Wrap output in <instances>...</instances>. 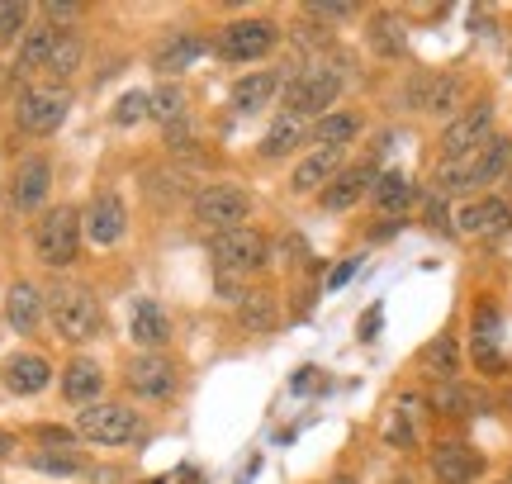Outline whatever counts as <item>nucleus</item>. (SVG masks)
Listing matches in <instances>:
<instances>
[{
	"instance_id": "nucleus-9",
	"label": "nucleus",
	"mask_w": 512,
	"mask_h": 484,
	"mask_svg": "<svg viewBox=\"0 0 512 484\" xmlns=\"http://www.w3.org/2000/svg\"><path fill=\"white\" fill-rule=\"evenodd\" d=\"M209 257H214V266H219L223 276H252V271H261V261H266V238L252 233V228L214 233Z\"/></svg>"
},
{
	"instance_id": "nucleus-31",
	"label": "nucleus",
	"mask_w": 512,
	"mask_h": 484,
	"mask_svg": "<svg viewBox=\"0 0 512 484\" xmlns=\"http://www.w3.org/2000/svg\"><path fill=\"white\" fill-rule=\"evenodd\" d=\"M275 295L271 290H247L238 304V323L247 333H275Z\"/></svg>"
},
{
	"instance_id": "nucleus-25",
	"label": "nucleus",
	"mask_w": 512,
	"mask_h": 484,
	"mask_svg": "<svg viewBox=\"0 0 512 484\" xmlns=\"http://www.w3.org/2000/svg\"><path fill=\"white\" fill-rule=\"evenodd\" d=\"M418 366H422L427 375H437L441 385H451V380L460 375V342H456L451 333H437V337H432V342H427V347L418 352Z\"/></svg>"
},
{
	"instance_id": "nucleus-28",
	"label": "nucleus",
	"mask_w": 512,
	"mask_h": 484,
	"mask_svg": "<svg viewBox=\"0 0 512 484\" xmlns=\"http://www.w3.org/2000/svg\"><path fill=\"white\" fill-rule=\"evenodd\" d=\"M299 143H309V119H294V114H280L271 129H266V138H261V157H290Z\"/></svg>"
},
{
	"instance_id": "nucleus-33",
	"label": "nucleus",
	"mask_w": 512,
	"mask_h": 484,
	"mask_svg": "<svg viewBox=\"0 0 512 484\" xmlns=\"http://www.w3.org/2000/svg\"><path fill=\"white\" fill-rule=\"evenodd\" d=\"M370 48H375V53H384V57H403V53H408V34H403L399 19H389V15L375 19V24H370Z\"/></svg>"
},
{
	"instance_id": "nucleus-30",
	"label": "nucleus",
	"mask_w": 512,
	"mask_h": 484,
	"mask_svg": "<svg viewBox=\"0 0 512 484\" xmlns=\"http://www.w3.org/2000/svg\"><path fill=\"white\" fill-rule=\"evenodd\" d=\"M53 48H57L53 24H29V34L19 38V72H38V67H48Z\"/></svg>"
},
{
	"instance_id": "nucleus-24",
	"label": "nucleus",
	"mask_w": 512,
	"mask_h": 484,
	"mask_svg": "<svg viewBox=\"0 0 512 484\" xmlns=\"http://www.w3.org/2000/svg\"><path fill=\"white\" fill-rule=\"evenodd\" d=\"M275 91H280V72L275 67H261V72H247L233 81V105H238L242 114L261 110V105H271Z\"/></svg>"
},
{
	"instance_id": "nucleus-47",
	"label": "nucleus",
	"mask_w": 512,
	"mask_h": 484,
	"mask_svg": "<svg viewBox=\"0 0 512 484\" xmlns=\"http://www.w3.org/2000/svg\"><path fill=\"white\" fill-rule=\"evenodd\" d=\"M508 176H512V171H508Z\"/></svg>"
},
{
	"instance_id": "nucleus-19",
	"label": "nucleus",
	"mask_w": 512,
	"mask_h": 484,
	"mask_svg": "<svg viewBox=\"0 0 512 484\" xmlns=\"http://www.w3.org/2000/svg\"><path fill=\"white\" fill-rule=\"evenodd\" d=\"M337 171H342V152H337V148H313L309 157H304V162L294 167L290 190H294V195H313V190L323 195Z\"/></svg>"
},
{
	"instance_id": "nucleus-39",
	"label": "nucleus",
	"mask_w": 512,
	"mask_h": 484,
	"mask_svg": "<svg viewBox=\"0 0 512 484\" xmlns=\"http://www.w3.org/2000/svg\"><path fill=\"white\" fill-rule=\"evenodd\" d=\"M143 114H152V95L147 91H128L119 100V110H114V124H138Z\"/></svg>"
},
{
	"instance_id": "nucleus-15",
	"label": "nucleus",
	"mask_w": 512,
	"mask_h": 484,
	"mask_svg": "<svg viewBox=\"0 0 512 484\" xmlns=\"http://www.w3.org/2000/svg\"><path fill=\"white\" fill-rule=\"evenodd\" d=\"M375 162H356V167H342L337 176L328 181V190L318 195V205L332 209V214H342V209L361 205V195H370V186H375Z\"/></svg>"
},
{
	"instance_id": "nucleus-1",
	"label": "nucleus",
	"mask_w": 512,
	"mask_h": 484,
	"mask_svg": "<svg viewBox=\"0 0 512 484\" xmlns=\"http://www.w3.org/2000/svg\"><path fill=\"white\" fill-rule=\"evenodd\" d=\"M43 299H48V323H53L57 337H67V342H91V337L100 333V323H105V314H100V304H95V295L86 285L57 280Z\"/></svg>"
},
{
	"instance_id": "nucleus-36",
	"label": "nucleus",
	"mask_w": 512,
	"mask_h": 484,
	"mask_svg": "<svg viewBox=\"0 0 512 484\" xmlns=\"http://www.w3.org/2000/svg\"><path fill=\"white\" fill-rule=\"evenodd\" d=\"M152 119H162V124H176V119H185V95H181V86L162 81V86L152 91Z\"/></svg>"
},
{
	"instance_id": "nucleus-45",
	"label": "nucleus",
	"mask_w": 512,
	"mask_h": 484,
	"mask_svg": "<svg viewBox=\"0 0 512 484\" xmlns=\"http://www.w3.org/2000/svg\"><path fill=\"white\" fill-rule=\"evenodd\" d=\"M332 484H356V480H347V475H337V480H332Z\"/></svg>"
},
{
	"instance_id": "nucleus-21",
	"label": "nucleus",
	"mask_w": 512,
	"mask_h": 484,
	"mask_svg": "<svg viewBox=\"0 0 512 484\" xmlns=\"http://www.w3.org/2000/svg\"><path fill=\"white\" fill-rule=\"evenodd\" d=\"M43 314H48V299L38 295L29 280H19L15 290L5 295V318H10L15 333H34L38 323H43Z\"/></svg>"
},
{
	"instance_id": "nucleus-10",
	"label": "nucleus",
	"mask_w": 512,
	"mask_h": 484,
	"mask_svg": "<svg viewBox=\"0 0 512 484\" xmlns=\"http://www.w3.org/2000/svg\"><path fill=\"white\" fill-rule=\"evenodd\" d=\"M460 95H465V81H460V76H432V72H422V76H413V81H408L403 100H408V110L451 114L460 105Z\"/></svg>"
},
{
	"instance_id": "nucleus-16",
	"label": "nucleus",
	"mask_w": 512,
	"mask_h": 484,
	"mask_svg": "<svg viewBox=\"0 0 512 484\" xmlns=\"http://www.w3.org/2000/svg\"><path fill=\"white\" fill-rule=\"evenodd\" d=\"M498 337H503V318H498V309L489 304V299H484V304H475V337H470V356H475V366L484 375H498V371H503Z\"/></svg>"
},
{
	"instance_id": "nucleus-40",
	"label": "nucleus",
	"mask_w": 512,
	"mask_h": 484,
	"mask_svg": "<svg viewBox=\"0 0 512 484\" xmlns=\"http://www.w3.org/2000/svg\"><path fill=\"white\" fill-rule=\"evenodd\" d=\"M43 15L53 19V24H62V19L81 15V5H76V0H48V5H43Z\"/></svg>"
},
{
	"instance_id": "nucleus-43",
	"label": "nucleus",
	"mask_w": 512,
	"mask_h": 484,
	"mask_svg": "<svg viewBox=\"0 0 512 484\" xmlns=\"http://www.w3.org/2000/svg\"><path fill=\"white\" fill-rule=\"evenodd\" d=\"M351 271H356V261H347V266H337V271H332V280H328V285H332V290H337V285H347V280H351Z\"/></svg>"
},
{
	"instance_id": "nucleus-35",
	"label": "nucleus",
	"mask_w": 512,
	"mask_h": 484,
	"mask_svg": "<svg viewBox=\"0 0 512 484\" xmlns=\"http://www.w3.org/2000/svg\"><path fill=\"white\" fill-rule=\"evenodd\" d=\"M81 57H86V48H81V38H76V34H57V48H53V57H48V67H43V72H53V76H72L76 67H81Z\"/></svg>"
},
{
	"instance_id": "nucleus-34",
	"label": "nucleus",
	"mask_w": 512,
	"mask_h": 484,
	"mask_svg": "<svg viewBox=\"0 0 512 484\" xmlns=\"http://www.w3.org/2000/svg\"><path fill=\"white\" fill-rule=\"evenodd\" d=\"M437 413H451V418H470V413H479V390L460 385V380L441 385V390H437Z\"/></svg>"
},
{
	"instance_id": "nucleus-18",
	"label": "nucleus",
	"mask_w": 512,
	"mask_h": 484,
	"mask_svg": "<svg viewBox=\"0 0 512 484\" xmlns=\"http://www.w3.org/2000/svg\"><path fill=\"white\" fill-rule=\"evenodd\" d=\"M465 162H470V190L494 186V181H503L512 171V138L508 133H494V138H489L475 157H465Z\"/></svg>"
},
{
	"instance_id": "nucleus-37",
	"label": "nucleus",
	"mask_w": 512,
	"mask_h": 484,
	"mask_svg": "<svg viewBox=\"0 0 512 484\" xmlns=\"http://www.w3.org/2000/svg\"><path fill=\"white\" fill-rule=\"evenodd\" d=\"M19 34H29V5L0 0V43H15Z\"/></svg>"
},
{
	"instance_id": "nucleus-38",
	"label": "nucleus",
	"mask_w": 512,
	"mask_h": 484,
	"mask_svg": "<svg viewBox=\"0 0 512 484\" xmlns=\"http://www.w3.org/2000/svg\"><path fill=\"white\" fill-rule=\"evenodd\" d=\"M29 466L48 470V475H76V470H86V461L72 456V451H34V456H29Z\"/></svg>"
},
{
	"instance_id": "nucleus-27",
	"label": "nucleus",
	"mask_w": 512,
	"mask_h": 484,
	"mask_svg": "<svg viewBox=\"0 0 512 484\" xmlns=\"http://www.w3.org/2000/svg\"><path fill=\"white\" fill-rule=\"evenodd\" d=\"M413 195H418V186L403 171H380L375 186H370V205L380 209V214H403V209L413 205Z\"/></svg>"
},
{
	"instance_id": "nucleus-41",
	"label": "nucleus",
	"mask_w": 512,
	"mask_h": 484,
	"mask_svg": "<svg viewBox=\"0 0 512 484\" xmlns=\"http://www.w3.org/2000/svg\"><path fill=\"white\" fill-rule=\"evenodd\" d=\"M313 19H351L356 15V5H309Z\"/></svg>"
},
{
	"instance_id": "nucleus-48",
	"label": "nucleus",
	"mask_w": 512,
	"mask_h": 484,
	"mask_svg": "<svg viewBox=\"0 0 512 484\" xmlns=\"http://www.w3.org/2000/svg\"><path fill=\"white\" fill-rule=\"evenodd\" d=\"M508 484H512V480H508Z\"/></svg>"
},
{
	"instance_id": "nucleus-32",
	"label": "nucleus",
	"mask_w": 512,
	"mask_h": 484,
	"mask_svg": "<svg viewBox=\"0 0 512 484\" xmlns=\"http://www.w3.org/2000/svg\"><path fill=\"white\" fill-rule=\"evenodd\" d=\"M413 409H418V399H413V394H403L399 409L389 413V423H384V442H389V447L408 451L413 442H418V428H413Z\"/></svg>"
},
{
	"instance_id": "nucleus-7",
	"label": "nucleus",
	"mask_w": 512,
	"mask_h": 484,
	"mask_svg": "<svg viewBox=\"0 0 512 484\" xmlns=\"http://www.w3.org/2000/svg\"><path fill=\"white\" fill-rule=\"evenodd\" d=\"M76 432L86 442H95V447H124V442L138 437V413L128 404H91L76 418Z\"/></svg>"
},
{
	"instance_id": "nucleus-6",
	"label": "nucleus",
	"mask_w": 512,
	"mask_h": 484,
	"mask_svg": "<svg viewBox=\"0 0 512 484\" xmlns=\"http://www.w3.org/2000/svg\"><path fill=\"white\" fill-rule=\"evenodd\" d=\"M280 43V24L266 15H252V19H233V24H223L219 34V57L228 62H256V57H266Z\"/></svg>"
},
{
	"instance_id": "nucleus-29",
	"label": "nucleus",
	"mask_w": 512,
	"mask_h": 484,
	"mask_svg": "<svg viewBox=\"0 0 512 484\" xmlns=\"http://www.w3.org/2000/svg\"><path fill=\"white\" fill-rule=\"evenodd\" d=\"M361 133V114H323V119H313L309 124V138L318 148H347L351 138Z\"/></svg>"
},
{
	"instance_id": "nucleus-17",
	"label": "nucleus",
	"mask_w": 512,
	"mask_h": 484,
	"mask_svg": "<svg viewBox=\"0 0 512 484\" xmlns=\"http://www.w3.org/2000/svg\"><path fill=\"white\" fill-rule=\"evenodd\" d=\"M81 233L95 242V247H114V242L124 238V205H119V195H95L91 209L81 214Z\"/></svg>"
},
{
	"instance_id": "nucleus-14",
	"label": "nucleus",
	"mask_w": 512,
	"mask_h": 484,
	"mask_svg": "<svg viewBox=\"0 0 512 484\" xmlns=\"http://www.w3.org/2000/svg\"><path fill=\"white\" fill-rule=\"evenodd\" d=\"M124 380H128V390L143 394V399H166V394L176 390V366L157 352H143V356L128 361Z\"/></svg>"
},
{
	"instance_id": "nucleus-20",
	"label": "nucleus",
	"mask_w": 512,
	"mask_h": 484,
	"mask_svg": "<svg viewBox=\"0 0 512 484\" xmlns=\"http://www.w3.org/2000/svg\"><path fill=\"white\" fill-rule=\"evenodd\" d=\"M0 380H5V390H10V394H38L48 380H53V366H48L38 352H19V356H10V361H5Z\"/></svg>"
},
{
	"instance_id": "nucleus-46",
	"label": "nucleus",
	"mask_w": 512,
	"mask_h": 484,
	"mask_svg": "<svg viewBox=\"0 0 512 484\" xmlns=\"http://www.w3.org/2000/svg\"><path fill=\"white\" fill-rule=\"evenodd\" d=\"M508 409H512V399H508Z\"/></svg>"
},
{
	"instance_id": "nucleus-11",
	"label": "nucleus",
	"mask_w": 512,
	"mask_h": 484,
	"mask_svg": "<svg viewBox=\"0 0 512 484\" xmlns=\"http://www.w3.org/2000/svg\"><path fill=\"white\" fill-rule=\"evenodd\" d=\"M48 190H53V162H48L43 152L24 157V162L15 167V181H10V200H15V209H19V214H34V209H43Z\"/></svg>"
},
{
	"instance_id": "nucleus-23",
	"label": "nucleus",
	"mask_w": 512,
	"mask_h": 484,
	"mask_svg": "<svg viewBox=\"0 0 512 484\" xmlns=\"http://www.w3.org/2000/svg\"><path fill=\"white\" fill-rule=\"evenodd\" d=\"M100 390H105V371H100L95 361H86V356L62 371V399H67V404H86V409H91L95 399H100Z\"/></svg>"
},
{
	"instance_id": "nucleus-3",
	"label": "nucleus",
	"mask_w": 512,
	"mask_h": 484,
	"mask_svg": "<svg viewBox=\"0 0 512 484\" xmlns=\"http://www.w3.org/2000/svg\"><path fill=\"white\" fill-rule=\"evenodd\" d=\"M81 214L72 205L48 209L43 219L34 224V252L43 266H72L76 252H81Z\"/></svg>"
},
{
	"instance_id": "nucleus-22",
	"label": "nucleus",
	"mask_w": 512,
	"mask_h": 484,
	"mask_svg": "<svg viewBox=\"0 0 512 484\" xmlns=\"http://www.w3.org/2000/svg\"><path fill=\"white\" fill-rule=\"evenodd\" d=\"M133 342L143 347V352H162L166 342H171V318L157 299H143L138 309H133Z\"/></svg>"
},
{
	"instance_id": "nucleus-42",
	"label": "nucleus",
	"mask_w": 512,
	"mask_h": 484,
	"mask_svg": "<svg viewBox=\"0 0 512 484\" xmlns=\"http://www.w3.org/2000/svg\"><path fill=\"white\" fill-rule=\"evenodd\" d=\"M375 328H380V309H370V314L361 318V337L370 342V337H375Z\"/></svg>"
},
{
	"instance_id": "nucleus-13",
	"label": "nucleus",
	"mask_w": 512,
	"mask_h": 484,
	"mask_svg": "<svg viewBox=\"0 0 512 484\" xmlns=\"http://www.w3.org/2000/svg\"><path fill=\"white\" fill-rule=\"evenodd\" d=\"M432 475H437V484H475L484 475V456L470 442H437L432 447Z\"/></svg>"
},
{
	"instance_id": "nucleus-4",
	"label": "nucleus",
	"mask_w": 512,
	"mask_h": 484,
	"mask_svg": "<svg viewBox=\"0 0 512 484\" xmlns=\"http://www.w3.org/2000/svg\"><path fill=\"white\" fill-rule=\"evenodd\" d=\"M247 214H252V195L233 181H214L195 195V219L214 233H233V228H247Z\"/></svg>"
},
{
	"instance_id": "nucleus-44",
	"label": "nucleus",
	"mask_w": 512,
	"mask_h": 484,
	"mask_svg": "<svg viewBox=\"0 0 512 484\" xmlns=\"http://www.w3.org/2000/svg\"><path fill=\"white\" fill-rule=\"evenodd\" d=\"M10 447H15V437H10V432H0V456H10Z\"/></svg>"
},
{
	"instance_id": "nucleus-26",
	"label": "nucleus",
	"mask_w": 512,
	"mask_h": 484,
	"mask_svg": "<svg viewBox=\"0 0 512 484\" xmlns=\"http://www.w3.org/2000/svg\"><path fill=\"white\" fill-rule=\"evenodd\" d=\"M209 53V43L204 38H195V34H176V38H166L162 48H157V57H152V67L162 76H171V72H185V67H195L200 57Z\"/></svg>"
},
{
	"instance_id": "nucleus-12",
	"label": "nucleus",
	"mask_w": 512,
	"mask_h": 484,
	"mask_svg": "<svg viewBox=\"0 0 512 484\" xmlns=\"http://www.w3.org/2000/svg\"><path fill=\"white\" fill-rule=\"evenodd\" d=\"M512 224V205L498 200V195H479V200H465L456 214V233L465 238H494Z\"/></svg>"
},
{
	"instance_id": "nucleus-2",
	"label": "nucleus",
	"mask_w": 512,
	"mask_h": 484,
	"mask_svg": "<svg viewBox=\"0 0 512 484\" xmlns=\"http://www.w3.org/2000/svg\"><path fill=\"white\" fill-rule=\"evenodd\" d=\"M342 67H332V62H313V67H304L299 76H290L285 81V114H294V119H323V114H332V105H337V95H342Z\"/></svg>"
},
{
	"instance_id": "nucleus-8",
	"label": "nucleus",
	"mask_w": 512,
	"mask_h": 484,
	"mask_svg": "<svg viewBox=\"0 0 512 484\" xmlns=\"http://www.w3.org/2000/svg\"><path fill=\"white\" fill-rule=\"evenodd\" d=\"M67 110H72V95L62 91V86H29V91L19 95L15 119L24 133H38V138H43V133L62 129Z\"/></svg>"
},
{
	"instance_id": "nucleus-5",
	"label": "nucleus",
	"mask_w": 512,
	"mask_h": 484,
	"mask_svg": "<svg viewBox=\"0 0 512 484\" xmlns=\"http://www.w3.org/2000/svg\"><path fill=\"white\" fill-rule=\"evenodd\" d=\"M494 138V100H475L465 114H456L446 133H441V162H460L475 157L484 143Z\"/></svg>"
}]
</instances>
